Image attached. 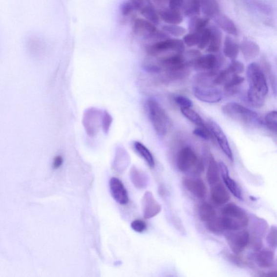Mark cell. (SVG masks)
Masks as SVG:
<instances>
[{
  "mask_svg": "<svg viewBox=\"0 0 277 277\" xmlns=\"http://www.w3.org/2000/svg\"><path fill=\"white\" fill-rule=\"evenodd\" d=\"M261 277H276L277 276V272H270V273H268L266 274H263V275H260Z\"/></svg>",
  "mask_w": 277,
  "mask_h": 277,
  "instance_id": "obj_58",
  "label": "cell"
},
{
  "mask_svg": "<svg viewBox=\"0 0 277 277\" xmlns=\"http://www.w3.org/2000/svg\"><path fill=\"white\" fill-rule=\"evenodd\" d=\"M200 37V34L190 33L185 35L183 42L189 47H193L198 45Z\"/></svg>",
  "mask_w": 277,
  "mask_h": 277,
  "instance_id": "obj_48",
  "label": "cell"
},
{
  "mask_svg": "<svg viewBox=\"0 0 277 277\" xmlns=\"http://www.w3.org/2000/svg\"><path fill=\"white\" fill-rule=\"evenodd\" d=\"M265 125L271 132L277 134V113L276 110H273L266 115Z\"/></svg>",
  "mask_w": 277,
  "mask_h": 277,
  "instance_id": "obj_42",
  "label": "cell"
},
{
  "mask_svg": "<svg viewBox=\"0 0 277 277\" xmlns=\"http://www.w3.org/2000/svg\"><path fill=\"white\" fill-rule=\"evenodd\" d=\"M199 215L201 221L207 222L216 216V211L211 204L203 203L199 206Z\"/></svg>",
  "mask_w": 277,
  "mask_h": 277,
  "instance_id": "obj_38",
  "label": "cell"
},
{
  "mask_svg": "<svg viewBox=\"0 0 277 277\" xmlns=\"http://www.w3.org/2000/svg\"><path fill=\"white\" fill-rule=\"evenodd\" d=\"M244 82V78L238 74H234L228 82L224 85V95L233 96L239 92L240 85Z\"/></svg>",
  "mask_w": 277,
  "mask_h": 277,
  "instance_id": "obj_28",
  "label": "cell"
},
{
  "mask_svg": "<svg viewBox=\"0 0 277 277\" xmlns=\"http://www.w3.org/2000/svg\"><path fill=\"white\" fill-rule=\"evenodd\" d=\"M174 102L181 108H191L193 107V103L188 97L183 95H177L174 98Z\"/></svg>",
  "mask_w": 277,
  "mask_h": 277,
  "instance_id": "obj_51",
  "label": "cell"
},
{
  "mask_svg": "<svg viewBox=\"0 0 277 277\" xmlns=\"http://www.w3.org/2000/svg\"><path fill=\"white\" fill-rule=\"evenodd\" d=\"M253 258L256 264L262 269L271 268L275 264L274 252L268 249L256 251Z\"/></svg>",
  "mask_w": 277,
  "mask_h": 277,
  "instance_id": "obj_19",
  "label": "cell"
},
{
  "mask_svg": "<svg viewBox=\"0 0 277 277\" xmlns=\"http://www.w3.org/2000/svg\"><path fill=\"white\" fill-rule=\"evenodd\" d=\"M158 29L156 25L144 18L135 19L132 24L133 34L143 39Z\"/></svg>",
  "mask_w": 277,
  "mask_h": 277,
  "instance_id": "obj_18",
  "label": "cell"
},
{
  "mask_svg": "<svg viewBox=\"0 0 277 277\" xmlns=\"http://www.w3.org/2000/svg\"><path fill=\"white\" fill-rule=\"evenodd\" d=\"M159 18L166 23L170 24L177 25L183 21L182 15L174 9L162 10L158 13Z\"/></svg>",
  "mask_w": 277,
  "mask_h": 277,
  "instance_id": "obj_29",
  "label": "cell"
},
{
  "mask_svg": "<svg viewBox=\"0 0 277 277\" xmlns=\"http://www.w3.org/2000/svg\"><path fill=\"white\" fill-rule=\"evenodd\" d=\"M217 72H201L193 78V85L203 87H215L214 80Z\"/></svg>",
  "mask_w": 277,
  "mask_h": 277,
  "instance_id": "obj_25",
  "label": "cell"
},
{
  "mask_svg": "<svg viewBox=\"0 0 277 277\" xmlns=\"http://www.w3.org/2000/svg\"><path fill=\"white\" fill-rule=\"evenodd\" d=\"M211 198L214 204L220 206L227 203L230 199V195L224 186L219 182L212 185Z\"/></svg>",
  "mask_w": 277,
  "mask_h": 277,
  "instance_id": "obj_20",
  "label": "cell"
},
{
  "mask_svg": "<svg viewBox=\"0 0 277 277\" xmlns=\"http://www.w3.org/2000/svg\"><path fill=\"white\" fill-rule=\"evenodd\" d=\"M239 52V46L229 35L226 37L224 44L223 52L225 56L231 60H235Z\"/></svg>",
  "mask_w": 277,
  "mask_h": 277,
  "instance_id": "obj_35",
  "label": "cell"
},
{
  "mask_svg": "<svg viewBox=\"0 0 277 277\" xmlns=\"http://www.w3.org/2000/svg\"><path fill=\"white\" fill-rule=\"evenodd\" d=\"M201 10L209 19H214L220 14L219 5L215 0H201Z\"/></svg>",
  "mask_w": 277,
  "mask_h": 277,
  "instance_id": "obj_27",
  "label": "cell"
},
{
  "mask_svg": "<svg viewBox=\"0 0 277 277\" xmlns=\"http://www.w3.org/2000/svg\"><path fill=\"white\" fill-rule=\"evenodd\" d=\"M134 9L129 1H126L121 5L120 13L124 17H127L132 14Z\"/></svg>",
  "mask_w": 277,
  "mask_h": 277,
  "instance_id": "obj_52",
  "label": "cell"
},
{
  "mask_svg": "<svg viewBox=\"0 0 277 277\" xmlns=\"http://www.w3.org/2000/svg\"><path fill=\"white\" fill-rule=\"evenodd\" d=\"M164 72L191 67L183 53H177L160 59L158 64ZM161 71V72H162Z\"/></svg>",
  "mask_w": 277,
  "mask_h": 277,
  "instance_id": "obj_13",
  "label": "cell"
},
{
  "mask_svg": "<svg viewBox=\"0 0 277 277\" xmlns=\"http://www.w3.org/2000/svg\"><path fill=\"white\" fill-rule=\"evenodd\" d=\"M225 237L233 253L239 255L249 244V233L244 229L226 231Z\"/></svg>",
  "mask_w": 277,
  "mask_h": 277,
  "instance_id": "obj_7",
  "label": "cell"
},
{
  "mask_svg": "<svg viewBox=\"0 0 277 277\" xmlns=\"http://www.w3.org/2000/svg\"><path fill=\"white\" fill-rule=\"evenodd\" d=\"M190 67H185L174 70H170V71L165 72L163 77L164 82H173L177 81L188 78L190 73Z\"/></svg>",
  "mask_w": 277,
  "mask_h": 277,
  "instance_id": "obj_36",
  "label": "cell"
},
{
  "mask_svg": "<svg viewBox=\"0 0 277 277\" xmlns=\"http://www.w3.org/2000/svg\"><path fill=\"white\" fill-rule=\"evenodd\" d=\"M247 79L249 89L245 98V102L252 107L260 108L264 104L269 88L263 70L258 64H250L247 68Z\"/></svg>",
  "mask_w": 277,
  "mask_h": 277,
  "instance_id": "obj_1",
  "label": "cell"
},
{
  "mask_svg": "<svg viewBox=\"0 0 277 277\" xmlns=\"http://www.w3.org/2000/svg\"><path fill=\"white\" fill-rule=\"evenodd\" d=\"M223 256L226 259L231 262L232 264H234L241 268H244L246 266H248V263L243 259L240 257L239 255L229 253V252H224Z\"/></svg>",
  "mask_w": 277,
  "mask_h": 277,
  "instance_id": "obj_43",
  "label": "cell"
},
{
  "mask_svg": "<svg viewBox=\"0 0 277 277\" xmlns=\"http://www.w3.org/2000/svg\"><path fill=\"white\" fill-rule=\"evenodd\" d=\"M184 0H169L170 9L178 10L183 6Z\"/></svg>",
  "mask_w": 277,
  "mask_h": 277,
  "instance_id": "obj_55",
  "label": "cell"
},
{
  "mask_svg": "<svg viewBox=\"0 0 277 277\" xmlns=\"http://www.w3.org/2000/svg\"><path fill=\"white\" fill-rule=\"evenodd\" d=\"M147 109L155 132L159 137H164L168 134L171 127L168 114L162 106L153 99H149L147 101Z\"/></svg>",
  "mask_w": 277,
  "mask_h": 277,
  "instance_id": "obj_3",
  "label": "cell"
},
{
  "mask_svg": "<svg viewBox=\"0 0 277 277\" xmlns=\"http://www.w3.org/2000/svg\"><path fill=\"white\" fill-rule=\"evenodd\" d=\"M227 69L231 74L239 75L243 73L245 67L242 63L237 61V60H234Z\"/></svg>",
  "mask_w": 277,
  "mask_h": 277,
  "instance_id": "obj_49",
  "label": "cell"
},
{
  "mask_svg": "<svg viewBox=\"0 0 277 277\" xmlns=\"http://www.w3.org/2000/svg\"><path fill=\"white\" fill-rule=\"evenodd\" d=\"M140 14L149 21L157 26L159 24L160 19L158 13L151 2L150 0H147V2L143 8L140 10Z\"/></svg>",
  "mask_w": 277,
  "mask_h": 277,
  "instance_id": "obj_30",
  "label": "cell"
},
{
  "mask_svg": "<svg viewBox=\"0 0 277 277\" xmlns=\"http://www.w3.org/2000/svg\"><path fill=\"white\" fill-rule=\"evenodd\" d=\"M134 9V11L140 12L145 6L147 0H129V1Z\"/></svg>",
  "mask_w": 277,
  "mask_h": 277,
  "instance_id": "obj_54",
  "label": "cell"
},
{
  "mask_svg": "<svg viewBox=\"0 0 277 277\" xmlns=\"http://www.w3.org/2000/svg\"><path fill=\"white\" fill-rule=\"evenodd\" d=\"M257 7L263 13L269 14L271 12L269 6H267L265 4L259 3L257 4Z\"/></svg>",
  "mask_w": 277,
  "mask_h": 277,
  "instance_id": "obj_57",
  "label": "cell"
},
{
  "mask_svg": "<svg viewBox=\"0 0 277 277\" xmlns=\"http://www.w3.org/2000/svg\"><path fill=\"white\" fill-rule=\"evenodd\" d=\"M223 62L222 57L210 53L201 55L193 63L192 67L200 72H218Z\"/></svg>",
  "mask_w": 277,
  "mask_h": 277,
  "instance_id": "obj_10",
  "label": "cell"
},
{
  "mask_svg": "<svg viewBox=\"0 0 277 277\" xmlns=\"http://www.w3.org/2000/svg\"><path fill=\"white\" fill-rule=\"evenodd\" d=\"M162 29L165 33L173 35L175 37H182L186 33V29L185 28L174 24L164 25Z\"/></svg>",
  "mask_w": 277,
  "mask_h": 277,
  "instance_id": "obj_41",
  "label": "cell"
},
{
  "mask_svg": "<svg viewBox=\"0 0 277 277\" xmlns=\"http://www.w3.org/2000/svg\"><path fill=\"white\" fill-rule=\"evenodd\" d=\"M64 162L63 158L62 156L58 155L53 161V166L55 169H58L61 167Z\"/></svg>",
  "mask_w": 277,
  "mask_h": 277,
  "instance_id": "obj_56",
  "label": "cell"
},
{
  "mask_svg": "<svg viewBox=\"0 0 277 277\" xmlns=\"http://www.w3.org/2000/svg\"><path fill=\"white\" fill-rule=\"evenodd\" d=\"M145 50L152 56L169 51L183 53L185 51V45L182 40L169 38L147 44L145 47Z\"/></svg>",
  "mask_w": 277,
  "mask_h": 277,
  "instance_id": "obj_6",
  "label": "cell"
},
{
  "mask_svg": "<svg viewBox=\"0 0 277 277\" xmlns=\"http://www.w3.org/2000/svg\"><path fill=\"white\" fill-rule=\"evenodd\" d=\"M233 75L234 74H231L228 69L221 70L216 75L214 80L215 85H225L228 82Z\"/></svg>",
  "mask_w": 277,
  "mask_h": 277,
  "instance_id": "obj_44",
  "label": "cell"
},
{
  "mask_svg": "<svg viewBox=\"0 0 277 277\" xmlns=\"http://www.w3.org/2000/svg\"><path fill=\"white\" fill-rule=\"evenodd\" d=\"M201 11V0H191L185 11V16L188 17L198 16Z\"/></svg>",
  "mask_w": 277,
  "mask_h": 277,
  "instance_id": "obj_40",
  "label": "cell"
},
{
  "mask_svg": "<svg viewBox=\"0 0 277 277\" xmlns=\"http://www.w3.org/2000/svg\"><path fill=\"white\" fill-rule=\"evenodd\" d=\"M277 229L276 226H272L266 236V242L273 249L277 248Z\"/></svg>",
  "mask_w": 277,
  "mask_h": 277,
  "instance_id": "obj_47",
  "label": "cell"
},
{
  "mask_svg": "<svg viewBox=\"0 0 277 277\" xmlns=\"http://www.w3.org/2000/svg\"><path fill=\"white\" fill-rule=\"evenodd\" d=\"M134 149L151 168H154L155 161L153 156L150 150L145 146L139 142H134L133 144Z\"/></svg>",
  "mask_w": 277,
  "mask_h": 277,
  "instance_id": "obj_32",
  "label": "cell"
},
{
  "mask_svg": "<svg viewBox=\"0 0 277 277\" xmlns=\"http://www.w3.org/2000/svg\"><path fill=\"white\" fill-rule=\"evenodd\" d=\"M210 19L204 18H200L197 16L190 18L188 28L191 33H198L201 34L206 29Z\"/></svg>",
  "mask_w": 277,
  "mask_h": 277,
  "instance_id": "obj_34",
  "label": "cell"
},
{
  "mask_svg": "<svg viewBox=\"0 0 277 277\" xmlns=\"http://www.w3.org/2000/svg\"><path fill=\"white\" fill-rule=\"evenodd\" d=\"M218 165L221 177H222L226 187L228 188L230 192L235 197L240 200H243L242 192H241V190L237 183L235 182V180L231 178L227 166L223 162H219Z\"/></svg>",
  "mask_w": 277,
  "mask_h": 277,
  "instance_id": "obj_17",
  "label": "cell"
},
{
  "mask_svg": "<svg viewBox=\"0 0 277 277\" xmlns=\"http://www.w3.org/2000/svg\"><path fill=\"white\" fill-rule=\"evenodd\" d=\"M177 167L181 172L192 170L195 174H200L204 170V164L194 150L185 147L180 150L177 158Z\"/></svg>",
  "mask_w": 277,
  "mask_h": 277,
  "instance_id": "obj_5",
  "label": "cell"
},
{
  "mask_svg": "<svg viewBox=\"0 0 277 277\" xmlns=\"http://www.w3.org/2000/svg\"><path fill=\"white\" fill-rule=\"evenodd\" d=\"M206 125L211 133H212L214 139L217 142L219 147L226 155V157L231 161H233V153L230 147L228 138L226 137L222 128H220L217 123L212 120L209 121Z\"/></svg>",
  "mask_w": 277,
  "mask_h": 277,
  "instance_id": "obj_12",
  "label": "cell"
},
{
  "mask_svg": "<svg viewBox=\"0 0 277 277\" xmlns=\"http://www.w3.org/2000/svg\"><path fill=\"white\" fill-rule=\"evenodd\" d=\"M222 215L225 231L244 229L249 224V216L245 211L234 203L225 206Z\"/></svg>",
  "mask_w": 277,
  "mask_h": 277,
  "instance_id": "obj_4",
  "label": "cell"
},
{
  "mask_svg": "<svg viewBox=\"0 0 277 277\" xmlns=\"http://www.w3.org/2000/svg\"><path fill=\"white\" fill-rule=\"evenodd\" d=\"M181 113L191 122L199 128H206V125L200 116L191 108H180Z\"/></svg>",
  "mask_w": 277,
  "mask_h": 277,
  "instance_id": "obj_37",
  "label": "cell"
},
{
  "mask_svg": "<svg viewBox=\"0 0 277 277\" xmlns=\"http://www.w3.org/2000/svg\"><path fill=\"white\" fill-rule=\"evenodd\" d=\"M132 229L138 233H142L147 229V224L144 221L140 219L135 220L130 224Z\"/></svg>",
  "mask_w": 277,
  "mask_h": 277,
  "instance_id": "obj_53",
  "label": "cell"
},
{
  "mask_svg": "<svg viewBox=\"0 0 277 277\" xmlns=\"http://www.w3.org/2000/svg\"><path fill=\"white\" fill-rule=\"evenodd\" d=\"M223 112L228 117L250 127H260L263 123L258 114L234 102L224 106Z\"/></svg>",
  "mask_w": 277,
  "mask_h": 277,
  "instance_id": "obj_2",
  "label": "cell"
},
{
  "mask_svg": "<svg viewBox=\"0 0 277 277\" xmlns=\"http://www.w3.org/2000/svg\"><path fill=\"white\" fill-rule=\"evenodd\" d=\"M129 158L127 151L119 149L116 153L114 161V169L118 172H122L128 165Z\"/></svg>",
  "mask_w": 277,
  "mask_h": 277,
  "instance_id": "obj_33",
  "label": "cell"
},
{
  "mask_svg": "<svg viewBox=\"0 0 277 277\" xmlns=\"http://www.w3.org/2000/svg\"><path fill=\"white\" fill-rule=\"evenodd\" d=\"M239 49L247 61L255 59L260 53V47L256 43L245 40L241 42Z\"/></svg>",
  "mask_w": 277,
  "mask_h": 277,
  "instance_id": "obj_22",
  "label": "cell"
},
{
  "mask_svg": "<svg viewBox=\"0 0 277 277\" xmlns=\"http://www.w3.org/2000/svg\"><path fill=\"white\" fill-rule=\"evenodd\" d=\"M26 45L29 52L34 56H37L43 51L44 43L41 37L34 34L29 35Z\"/></svg>",
  "mask_w": 277,
  "mask_h": 277,
  "instance_id": "obj_23",
  "label": "cell"
},
{
  "mask_svg": "<svg viewBox=\"0 0 277 277\" xmlns=\"http://www.w3.org/2000/svg\"><path fill=\"white\" fill-rule=\"evenodd\" d=\"M143 214L145 219H150L157 215L162 211V206L155 200L153 194L145 193L142 199Z\"/></svg>",
  "mask_w": 277,
  "mask_h": 277,
  "instance_id": "obj_15",
  "label": "cell"
},
{
  "mask_svg": "<svg viewBox=\"0 0 277 277\" xmlns=\"http://www.w3.org/2000/svg\"><path fill=\"white\" fill-rule=\"evenodd\" d=\"M219 168L213 154L209 157V164L206 177L209 183L212 186L220 182Z\"/></svg>",
  "mask_w": 277,
  "mask_h": 277,
  "instance_id": "obj_26",
  "label": "cell"
},
{
  "mask_svg": "<svg viewBox=\"0 0 277 277\" xmlns=\"http://www.w3.org/2000/svg\"><path fill=\"white\" fill-rule=\"evenodd\" d=\"M268 228V224L266 221L259 218H256L251 225L249 245L255 251L261 249L264 236Z\"/></svg>",
  "mask_w": 277,
  "mask_h": 277,
  "instance_id": "obj_9",
  "label": "cell"
},
{
  "mask_svg": "<svg viewBox=\"0 0 277 277\" xmlns=\"http://www.w3.org/2000/svg\"><path fill=\"white\" fill-rule=\"evenodd\" d=\"M211 37L210 28H206L200 34L199 43L197 45L199 49L203 50L208 46Z\"/></svg>",
  "mask_w": 277,
  "mask_h": 277,
  "instance_id": "obj_46",
  "label": "cell"
},
{
  "mask_svg": "<svg viewBox=\"0 0 277 277\" xmlns=\"http://www.w3.org/2000/svg\"><path fill=\"white\" fill-rule=\"evenodd\" d=\"M113 122V118L107 110H104L103 112L102 120V128L105 134L109 132L110 127Z\"/></svg>",
  "mask_w": 277,
  "mask_h": 277,
  "instance_id": "obj_45",
  "label": "cell"
},
{
  "mask_svg": "<svg viewBox=\"0 0 277 277\" xmlns=\"http://www.w3.org/2000/svg\"><path fill=\"white\" fill-rule=\"evenodd\" d=\"M192 91L196 99L206 103H219L224 97L223 92L215 87H203L193 85Z\"/></svg>",
  "mask_w": 277,
  "mask_h": 277,
  "instance_id": "obj_11",
  "label": "cell"
},
{
  "mask_svg": "<svg viewBox=\"0 0 277 277\" xmlns=\"http://www.w3.org/2000/svg\"><path fill=\"white\" fill-rule=\"evenodd\" d=\"M213 20L218 27L223 29L226 33L229 35H234V36L238 35V29L235 23L233 20L225 15L220 13Z\"/></svg>",
  "mask_w": 277,
  "mask_h": 277,
  "instance_id": "obj_21",
  "label": "cell"
},
{
  "mask_svg": "<svg viewBox=\"0 0 277 277\" xmlns=\"http://www.w3.org/2000/svg\"><path fill=\"white\" fill-rule=\"evenodd\" d=\"M109 186L110 193L116 202L122 205L128 204V193L122 181L113 177L109 181Z\"/></svg>",
  "mask_w": 277,
  "mask_h": 277,
  "instance_id": "obj_14",
  "label": "cell"
},
{
  "mask_svg": "<svg viewBox=\"0 0 277 277\" xmlns=\"http://www.w3.org/2000/svg\"><path fill=\"white\" fill-rule=\"evenodd\" d=\"M130 178L132 183L138 189H144L148 185V175L134 166L130 170Z\"/></svg>",
  "mask_w": 277,
  "mask_h": 277,
  "instance_id": "obj_31",
  "label": "cell"
},
{
  "mask_svg": "<svg viewBox=\"0 0 277 277\" xmlns=\"http://www.w3.org/2000/svg\"><path fill=\"white\" fill-rule=\"evenodd\" d=\"M185 188L199 199H204L207 195V188L202 179L186 177L183 179Z\"/></svg>",
  "mask_w": 277,
  "mask_h": 277,
  "instance_id": "obj_16",
  "label": "cell"
},
{
  "mask_svg": "<svg viewBox=\"0 0 277 277\" xmlns=\"http://www.w3.org/2000/svg\"><path fill=\"white\" fill-rule=\"evenodd\" d=\"M103 112L100 109L90 107L85 110L83 118L84 128L89 137H94L102 127Z\"/></svg>",
  "mask_w": 277,
  "mask_h": 277,
  "instance_id": "obj_8",
  "label": "cell"
},
{
  "mask_svg": "<svg viewBox=\"0 0 277 277\" xmlns=\"http://www.w3.org/2000/svg\"><path fill=\"white\" fill-rule=\"evenodd\" d=\"M210 29V40L206 51L211 54L218 53L220 50L221 42H222L223 33L217 27H213Z\"/></svg>",
  "mask_w": 277,
  "mask_h": 277,
  "instance_id": "obj_24",
  "label": "cell"
},
{
  "mask_svg": "<svg viewBox=\"0 0 277 277\" xmlns=\"http://www.w3.org/2000/svg\"><path fill=\"white\" fill-rule=\"evenodd\" d=\"M193 133L197 137L206 140L214 139L213 135L207 126L206 128H198L194 129Z\"/></svg>",
  "mask_w": 277,
  "mask_h": 277,
  "instance_id": "obj_50",
  "label": "cell"
},
{
  "mask_svg": "<svg viewBox=\"0 0 277 277\" xmlns=\"http://www.w3.org/2000/svg\"><path fill=\"white\" fill-rule=\"evenodd\" d=\"M206 226L213 234H220L225 231L222 218L216 216L206 222Z\"/></svg>",
  "mask_w": 277,
  "mask_h": 277,
  "instance_id": "obj_39",
  "label": "cell"
}]
</instances>
